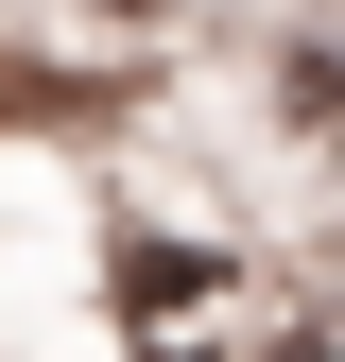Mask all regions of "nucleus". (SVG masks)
I'll return each mask as SVG.
<instances>
[{
    "instance_id": "2",
    "label": "nucleus",
    "mask_w": 345,
    "mask_h": 362,
    "mask_svg": "<svg viewBox=\"0 0 345 362\" xmlns=\"http://www.w3.org/2000/svg\"><path fill=\"white\" fill-rule=\"evenodd\" d=\"M104 18H156V0H104Z\"/></svg>"
},
{
    "instance_id": "1",
    "label": "nucleus",
    "mask_w": 345,
    "mask_h": 362,
    "mask_svg": "<svg viewBox=\"0 0 345 362\" xmlns=\"http://www.w3.org/2000/svg\"><path fill=\"white\" fill-rule=\"evenodd\" d=\"M104 310L121 328H207L225 310V259L207 242H104Z\"/></svg>"
}]
</instances>
